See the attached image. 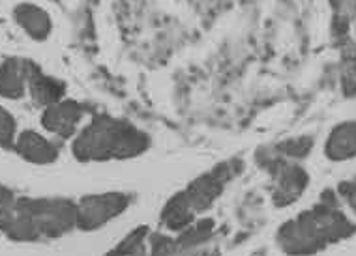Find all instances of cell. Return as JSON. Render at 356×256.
Segmentation results:
<instances>
[{
  "label": "cell",
  "mask_w": 356,
  "mask_h": 256,
  "mask_svg": "<svg viewBox=\"0 0 356 256\" xmlns=\"http://www.w3.org/2000/svg\"><path fill=\"white\" fill-rule=\"evenodd\" d=\"M355 232V223L339 210L338 196L332 191H325L317 206L280 228L277 245L291 256H307L350 238Z\"/></svg>",
  "instance_id": "1"
},
{
  "label": "cell",
  "mask_w": 356,
  "mask_h": 256,
  "mask_svg": "<svg viewBox=\"0 0 356 256\" xmlns=\"http://www.w3.org/2000/svg\"><path fill=\"white\" fill-rule=\"evenodd\" d=\"M150 148V137L143 129L109 114H96L77 131L72 153L81 163L134 159Z\"/></svg>",
  "instance_id": "2"
},
{
  "label": "cell",
  "mask_w": 356,
  "mask_h": 256,
  "mask_svg": "<svg viewBox=\"0 0 356 256\" xmlns=\"http://www.w3.org/2000/svg\"><path fill=\"white\" fill-rule=\"evenodd\" d=\"M242 169V161L231 159L216 165L212 171L201 176L172 196L161 212V223L172 232H180L191 226L197 217L207 212L218 196L223 193L225 185L233 180Z\"/></svg>",
  "instance_id": "3"
},
{
  "label": "cell",
  "mask_w": 356,
  "mask_h": 256,
  "mask_svg": "<svg viewBox=\"0 0 356 256\" xmlns=\"http://www.w3.org/2000/svg\"><path fill=\"white\" fill-rule=\"evenodd\" d=\"M21 214H25L34 225L40 238H58L77 228L75 204L68 198H26L15 202Z\"/></svg>",
  "instance_id": "4"
},
{
  "label": "cell",
  "mask_w": 356,
  "mask_h": 256,
  "mask_svg": "<svg viewBox=\"0 0 356 256\" xmlns=\"http://www.w3.org/2000/svg\"><path fill=\"white\" fill-rule=\"evenodd\" d=\"M259 163L264 165V169L270 172L272 178H274L272 198H274L276 206H289V204H293V202L300 198L304 189H306L307 182H309L307 172L300 165L293 163L291 159H283L280 153L277 155L268 153L266 157H263L259 153Z\"/></svg>",
  "instance_id": "5"
},
{
  "label": "cell",
  "mask_w": 356,
  "mask_h": 256,
  "mask_svg": "<svg viewBox=\"0 0 356 256\" xmlns=\"http://www.w3.org/2000/svg\"><path fill=\"white\" fill-rule=\"evenodd\" d=\"M214 236V221L199 219L193 225L171 236H150V256H201L204 245Z\"/></svg>",
  "instance_id": "6"
},
{
  "label": "cell",
  "mask_w": 356,
  "mask_h": 256,
  "mask_svg": "<svg viewBox=\"0 0 356 256\" xmlns=\"http://www.w3.org/2000/svg\"><path fill=\"white\" fill-rule=\"evenodd\" d=\"M131 196L124 193H102V195L83 196L75 204L77 228L83 232H94L122 215L128 210Z\"/></svg>",
  "instance_id": "7"
},
{
  "label": "cell",
  "mask_w": 356,
  "mask_h": 256,
  "mask_svg": "<svg viewBox=\"0 0 356 256\" xmlns=\"http://www.w3.org/2000/svg\"><path fill=\"white\" fill-rule=\"evenodd\" d=\"M85 114V105L74 99H62L43 109L42 126L58 139H72L77 135V126Z\"/></svg>",
  "instance_id": "8"
},
{
  "label": "cell",
  "mask_w": 356,
  "mask_h": 256,
  "mask_svg": "<svg viewBox=\"0 0 356 256\" xmlns=\"http://www.w3.org/2000/svg\"><path fill=\"white\" fill-rule=\"evenodd\" d=\"M13 150L17 152L19 157H23L26 163H32V165H51L58 159V153H60L55 142L36 131L19 133L13 142Z\"/></svg>",
  "instance_id": "9"
},
{
  "label": "cell",
  "mask_w": 356,
  "mask_h": 256,
  "mask_svg": "<svg viewBox=\"0 0 356 256\" xmlns=\"http://www.w3.org/2000/svg\"><path fill=\"white\" fill-rule=\"evenodd\" d=\"M32 62L25 58H4L0 62V98L21 99L29 92Z\"/></svg>",
  "instance_id": "10"
},
{
  "label": "cell",
  "mask_w": 356,
  "mask_h": 256,
  "mask_svg": "<svg viewBox=\"0 0 356 256\" xmlns=\"http://www.w3.org/2000/svg\"><path fill=\"white\" fill-rule=\"evenodd\" d=\"M13 19L19 25V28L25 32L26 36H31L34 42H45L53 31V21L49 13L36 4H17L13 8Z\"/></svg>",
  "instance_id": "11"
},
{
  "label": "cell",
  "mask_w": 356,
  "mask_h": 256,
  "mask_svg": "<svg viewBox=\"0 0 356 256\" xmlns=\"http://www.w3.org/2000/svg\"><path fill=\"white\" fill-rule=\"evenodd\" d=\"M29 94L32 101L40 107H51L58 103L66 96V85L62 80L45 75L40 67L32 62L31 74H29Z\"/></svg>",
  "instance_id": "12"
},
{
  "label": "cell",
  "mask_w": 356,
  "mask_h": 256,
  "mask_svg": "<svg viewBox=\"0 0 356 256\" xmlns=\"http://www.w3.org/2000/svg\"><path fill=\"white\" fill-rule=\"evenodd\" d=\"M330 161H349L356 155V120L338 123L332 129L325 146Z\"/></svg>",
  "instance_id": "13"
},
{
  "label": "cell",
  "mask_w": 356,
  "mask_h": 256,
  "mask_svg": "<svg viewBox=\"0 0 356 256\" xmlns=\"http://www.w3.org/2000/svg\"><path fill=\"white\" fill-rule=\"evenodd\" d=\"M148 226H139L136 230H131L115 249L107 253L105 256H143L145 255V241H147Z\"/></svg>",
  "instance_id": "14"
},
{
  "label": "cell",
  "mask_w": 356,
  "mask_h": 256,
  "mask_svg": "<svg viewBox=\"0 0 356 256\" xmlns=\"http://www.w3.org/2000/svg\"><path fill=\"white\" fill-rule=\"evenodd\" d=\"M314 144H315L314 137H309V135H302V137H295V139H289V141L277 144L276 152L280 153V155H283V157L302 159L312 152Z\"/></svg>",
  "instance_id": "15"
},
{
  "label": "cell",
  "mask_w": 356,
  "mask_h": 256,
  "mask_svg": "<svg viewBox=\"0 0 356 256\" xmlns=\"http://www.w3.org/2000/svg\"><path fill=\"white\" fill-rule=\"evenodd\" d=\"M17 139V122L12 112L0 107V148H13Z\"/></svg>",
  "instance_id": "16"
},
{
  "label": "cell",
  "mask_w": 356,
  "mask_h": 256,
  "mask_svg": "<svg viewBox=\"0 0 356 256\" xmlns=\"http://www.w3.org/2000/svg\"><path fill=\"white\" fill-rule=\"evenodd\" d=\"M334 10V25L347 28L349 21L356 15V0H328Z\"/></svg>",
  "instance_id": "17"
},
{
  "label": "cell",
  "mask_w": 356,
  "mask_h": 256,
  "mask_svg": "<svg viewBox=\"0 0 356 256\" xmlns=\"http://www.w3.org/2000/svg\"><path fill=\"white\" fill-rule=\"evenodd\" d=\"M339 196L347 202V206L353 210L356 214V182H343L339 183V189H338Z\"/></svg>",
  "instance_id": "18"
},
{
  "label": "cell",
  "mask_w": 356,
  "mask_h": 256,
  "mask_svg": "<svg viewBox=\"0 0 356 256\" xmlns=\"http://www.w3.org/2000/svg\"><path fill=\"white\" fill-rule=\"evenodd\" d=\"M15 202H17V196H15V193H13L10 187L0 185V206L13 207L15 206Z\"/></svg>",
  "instance_id": "19"
},
{
  "label": "cell",
  "mask_w": 356,
  "mask_h": 256,
  "mask_svg": "<svg viewBox=\"0 0 356 256\" xmlns=\"http://www.w3.org/2000/svg\"><path fill=\"white\" fill-rule=\"evenodd\" d=\"M201 256H220V253H218V250H210V253L209 250H204Z\"/></svg>",
  "instance_id": "20"
}]
</instances>
